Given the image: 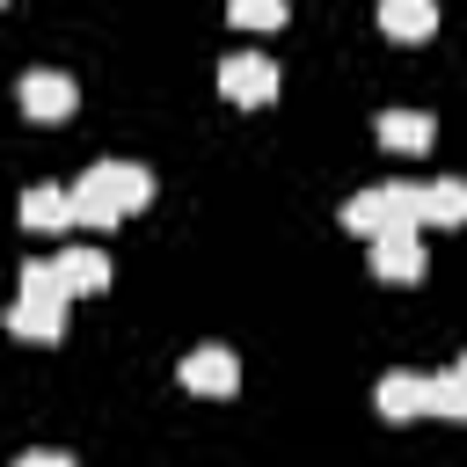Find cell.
I'll return each instance as SVG.
<instances>
[{
  "mask_svg": "<svg viewBox=\"0 0 467 467\" xmlns=\"http://www.w3.org/2000/svg\"><path fill=\"white\" fill-rule=\"evenodd\" d=\"M66 190H73V219L95 226V234H109L117 219H131V212L153 204V168H146V161H95V168H80Z\"/></svg>",
  "mask_w": 467,
  "mask_h": 467,
  "instance_id": "obj_1",
  "label": "cell"
},
{
  "mask_svg": "<svg viewBox=\"0 0 467 467\" xmlns=\"http://www.w3.org/2000/svg\"><path fill=\"white\" fill-rule=\"evenodd\" d=\"M22 292L7 299V336H29V343H58L66 336V292H58V277H51V255H29L22 263V277H15Z\"/></svg>",
  "mask_w": 467,
  "mask_h": 467,
  "instance_id": "obj_2",
  "label": "cell"
},
{
  "mask_svg": "<svg viewBox=\"0 0 467 467\" xmlns=\"http://www.w3.org/2000/svg\"><path fill=\"white\" fill-rule=\"evenodd\" d=\"M350 234H365V241H379V234H416L423 219H416V182H372V190H358V197H343V212H336Z\"/></svg>",
  "mask_w": 467,
  "mask_h": 467,
  "instance_id": "obj_3",
  "label": "cell"
},
{
  "mask_svg": "<svg viewBox=\"0 0 467 467\" xmlns=\"http://www.w3.org/2000/svg\"><path fill=\"white\" fill-rule=\"evenodd\" d=\"M15 95H22V109H29L36 124H66V117H73V102H80V80H73L66 66H29Z\"/></svg>",
  "mask_w": 467,
  "mask_h": 467,
  "instance_id": "obj_4",
  "label": "cell"
},
{
  "mask_svg": "<svg viewBox=\"0 0 467 467\" xmlns=\"http://www.w3.org/2000/svg\"><path fill=\"white\" fill-rule=\"evenodd\" d=\"M219 95L226 102H270L277 95V58L270 51H226L219 58Z\"/></svg>",
  "mask_w": 467,
  "mask_h": 467,
  "instance_id": "obj_5",
  "label": "cell"
},
{
  "mask_svg": "<svg viewBox=\"0 0 467 467\" xmlns=\"http://www.w3.org/2000/svg\"><path fill=\"white\" fill-rule=\"evenodd\" d=\"M182 387H190V394H234V387H241V358H234L226 343H197V350L182 358Z\"/></svg>",
  "mask_w": 467,
  "mask_h": 467,
  "instance_id": "obj_6",
  "label": "cell"
},
{
  "mask_svg": "<svg viewBox=\"0 0 467 467\" xmlns=\"http://www.w3.org/2000/svg\"><path fill=\"white\" fill-rule=\"evenodd\" d=\"M372 401H379V416H387V423H409V416H431V372H379V387H372Z\"/></svg>",
  "mask_w": 467,
  "mask_h": 467,
  "instance_id": "obj_7",
  "label": "cell"
},
{
  "mask_svg": "<svg viewBox=\"0 0 467 467\" xmlns=\"http://www.w3.org/2000/svg\"><path fill=\"white\" fill-rule=\"evenodd\" d=\"M423 270H431V255H423L416 234H379V241H372V277H387V285H416Z\"/></svg>",
  "mask_w": 467,
  "mask_h": 467,
  "instance_id": "obj_8",
  "label": "cell"
},
{
  "mask_svg": "<svg viewBox=\"0 0 467 467\" xmlns=\"http://www.w3.org/2000/svg\"><path fill=\"white\" fill-rule=\"evenodd\" d=\"M51 277H58V292L73 299V292H102L109 285V255L102 248H88V241H73V248H58L51 255Z\"/></svg>",
  "mask_w": 467,
  "mask_h": 467,
  "instance_id": "obj_9",
  "label": "cell"
},
{
  "mask_svg": "<svg viewBox=\"0 0 467 467\" xmlns=\"http://www.w3.org/2000/svg\"><path fill=\"white\" fill-rule=\"evenodd\" d=\"M22 226H29V234H66V226H80V219H73V190L29 182V190H22Z\"/></svg>",
  "mask_w": 467,
  "mask_h": 467,
  "instance_id": "obj_10",
  "label": "cell"
},
{
  "mask_svg": "<svg viewBox=\"0 0 467 467\" xmlns=\"http://www.w3.org/2000/svg\"><path fill=\"white\" fill-rule=\"evenodd\" d=\"M416 219H423V226H460V219H467V175H431V182H416Z\"/></svg>",
  "mask_w": 467,
  "mask_h": 467,
  "instance_id": "obj_11",
  "label": "cell"
},
{
  "mask_svg": "<svg viewBox=\"0 0 467 467\" xmlns=\"http://www.w3.org/2000/svg\"><path fill=\"white\" fill-rule=\"evenodd\" d=\"M379 146H394V153H423L431 139H438V124H431V109H379Z\"/></svg>",
  "mask_w": 467,
  "mask_h": 467,
  "instance_id": "obj_12",
  "label": "cell"
},
{
  "mask_svg": "<svg viewBox=\"0 0 467 467\" xmlns=\"http://www.w3.org/2000/svg\"><path fill=\"white\" fill-rule=\"evenodd\" d=\"M379 29L387 36H431L438 29V0H379Z\"/></svg>",
  "mask_w": 467,
  "mask_h": 467,
  "instance_id": "obj_13",
  "label": "cell"
},
{
  "mask_svg": "<svg viewBox=\"0 0 467 467\" xmlns=\"http://www.w3.org/2000/svg\"><path fill=\"white\" fill-rule=\"evenodd\" d=\"M431 416H460L467 423V350L445 372H431Z\"/></svg>",
  "mask_w": 467,
  "mask_h": 467,
  "instance_id": "obj_14",
  "label": "cell"
},
{
  "mask_svg": "<svg viewBox=\"0 0 467 467\" xmlns=\"http://www.w3.org/2000/svg\"><path fill=\"white\" fill-rule=\"evenodd\" d=\"M226 15H234L241 29H277V22H285V0H234Z\"/></svg>",
  "mask_w": 467,
  "mask_h": 467,
  "instance_id": "obj_15",
  "label": "cell"
},
{
  "mask_svg": "<svg viewBox=\"0 0 467 467\" xmlns=\"http://www.w3.org/2000/svg\"><path fill=\"white\" fill-rule=\"evenodd\" d=\"M15 467H73V452H58V445H29Z\"/></svg>",
  "mask_w": 467,
  "mask_h": 467,
  "instance_id": "obj_16",
  "label": "cell"
}]
</instances>
